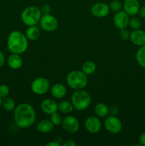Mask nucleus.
<instances>
[{"label":"nucleus","mask_w":145,"mask_h":146,"mask_svg":"<svg viewBox=\"0 0 145 146\" xmlns=\"http://www.w3.org/2000/svg\"><path fill=\"white\" fill-rule=\"evenodd\" d=\"M136 60L138 64L145 68V45L139 47L136 53Z\"/></svg>","instance_id":"23"},{"label":"nucleus","mask_w":145,"mask_h":146,"mask_svg":"<svg viewBox=\"0 0 145 146\" xmlns=\"http://www.w3.org/2000/svg\"><path fill=\"white\" fill-rule=\"evenodd\" d=\"M5 61H6L5 56H4V54L0 51V68L4 66V63H5Z\"/></svg>","instance_id":"35"},{"label":"nucleus","mask_w":145,"mask_h":146,"mask_svg":"<svg viewBox=\"0 0 145 146\" xmlns=\"http://www.w3.org/2000/svg\"><path fill=\"white\" fill-rule=\"evenodd\" d=\"M28 38L20 31H13L7 38V48L11 54H22L28 48Z\"/></svg>","instance_id":"2"},{"label":"nucleus","mask_w":145,"mask_h":146,"mask_svg":"<svg viewBox=\"0 0 145 146\" xmlns=\"http://www.w3.org/2000/svg\"><path fill=\"white\" fill-rule=\"evenodd\" d=\"M51 122L53 123V124L54 125V126H58V125H61L62 123V117H61V114L59 113H58V111L54 113L51 114Z\"/></svg>","instance_id":"26"},{"label":"nucleus","mask_w":145,"mask_h":146,"mask_svg":"<svg viewBox=\"0 0 145 146\" xmlns=\"http://www.w3.org/2000/svg\"><path fill=\"white\" fill-rule=\"evenodd\" d=\"M129 26L133 30H136L141 28L142 24H141V21L139 19L136 18V17H132V18L129 19Z\"/></svg>","instance_id":"27"},{"label":"nucleus","mask_w":145,"mask_h":146,"mask_svg":"<svg viewBox=\"0 0 145 146\" xmlns=\"http://www.w3.org/2000/svg\"><path fill=\"white\" fill-rule=\"evenodd\" d=\"M66 82L68 86L73 90L83 89L88 84V77L82 71L75 70L68 74Z\"/></svg>","instance_id":"4"},{"label":"nucleus","mask_w":145,"mask_h":146,"mask_svg":"<svg viewBox=\"0 0 145 146\" xmlns=\"http://www.w3.org/2000/svg\"><path fill=\"white\" fill-rule=\"evenodd\" d=\"M1 106L4 108L5 111L10 112L15 109L16 104L13 98L7 96L2 98V106Z\"/></svg>","instance_id":"24"},{"label":"nucleus","mask_w":145,"mask_h":146,"mask_svg":"<svg viewBox=\"0 0 145 146\" xmlns=\"http://www.w3.org/2000/svg\"><path fill=\"white\" fill-rule=\"evenodd\" d=\"M63 128L65 132L71 134L76 133L80 129V123L73 115H67L62 121Z\"/></svg>","instance_id":"9"},{"label":"nucleus","mask_w":145,"mask_h":146,"mask_svg":"<svg viewBox=\"0 0 145 146\" xmlns=\"http://www.w3.org/2000/svg\"><path fill=\"white\" fill-rule=\"evenodd\" d=\"M95 115L99 118H105L109 113V108L107 106L102 103H100L95 106L94 108Z\"/></svg>","instance_id":"19"},{"label":"nucleus","mask_w":145,"mask_h":146,"mask_svg":"<svg viewBox=\"0 0 145 146\" xmlns=\"http://www.w3.org/2000/svg\"><path fill=\"white\" fill-rule=\"evenodd\" d=\"M122 4H123L124 11L129 17H134L139 12L140 8L139 0H124Z\"/></svg>","instance_id":"13"},{"label":"nucleus","mask_w":145,"mask_h":146,"mask_svg":"<svg viewBox=\"0 0 145 146\" xmlns=\"http://www.w3.org/2000/svg\"><path fill=\"white\" fill-rule=\"evenodd\" d=\"M104 126L106 131L112 134H117L122 129V123L116 115H107L104 122Z\"/></svg>","instance_id":"7"},{"label":"nucleus","mask_w":145,"mask_h":146,"mask_svg":"<svg viewBox=\"0 0 145 146\" xmlns=\"http://www.w3.org/2000/svg\"><path fill=\"white\" fill-rule=\"evenodd\" d=\"M1 106H2V98L0 97V108L1 107Z\"/></svg>","instance_id":"37"},{"label":"nucleus","mask_w":145,"mask_h":146,"mask_svg":"<svg viewBox=\"0 0 145 146\" xmlns=\"http://www.w3.org/2000/svg\"><path fill=\"white\" fill-rule=\"evenodd\" d=\"M42 14L40 8L36 6H29L24 9L21 14V21L28 27L35 26L40 21Z\"/></svg>","instance_id":"5"},{"label":"nucleus","mask_w":145,"mask_h":146,"mask_svg":"<svg viewBox=\"0 0 145 146\" xmlns=\"http://www.w3.org/2000/svg\"><path fill=\"white\" fill-rule=\"evenodd\" d=\"M129 40L131 42L137 46H142L145 45V31L139 29L134 30L130 33Z\"/></svg>","instance_id":"15"},{"label":"nucleus","mask_w":145,"mask_h":146,"mask_svg":"<svg viewBox=\"0 0 145 146\" xmlns=\"http://www.w3.org/2000/svg\"><path fill=\"white\" fill-rule=\"evenodd\" d=\"M9 67L13 70H17L22 66L23 60L20 54H11L7 58Z\"/></svg>","instance_id":"16"},{"label":"nucleus","mask_w":145,"mask_h":146,"mask_svg":"<svg viewBox=\"0 0 145 146\" xmlns=\"http://www.w3.org/2000/svg\"><path fill=\"white\" fill-rule=\"evenodd\" d=\"M26 36L27 37L28 40L30 41H36L38 39L40 36V30L39 29L35 26H31L27 28L25 33Z\"/></svg>","instance_id":"20"},{"label":"nucleus","mask_w":145,"mask_h":146,"mask_svg":"<svg viewBox=\"0 0 145 146\" xmlns=\"http://www.w3.org/2000/svg\"><path fill=\"white\" fill-rule=\"evenodd\" d=\"M138 14H139V17H142V18L143 19H145V5L142 6V7H141L140 8H139Z\"/></svg>","instance_id":"33"},{"label":"nucleus","mask_w":145,"mask_h":146,"mask_svg":"<svg viewBox=\"0 0 145 146\" xmlns=\"http://www.w3.org/2000/svg\"><path fill=\"white\" fill-rule=\"evenodd\" d=\"M109 7L110 10H112L115 12L121 11L123 8V4L119 0H113L111 1L109 4Z\"/></svg>","instance_id":"25"},{"label":"nucleus","mask_w":145,"mask_h":146,"mask_svg":"<svg viewBox=\"0 0 145 146\" xmlns=\"http://www.w3.org/2000/svg\"><path fill=\"white\" fill-rule=\"evenodd\" d=\"M85 126L87 131L92 134L98 133L102 128V123L99 117L96 115H91L85 120Z\"/></svg>","instance_id":"10"},{"label":"nucleus","mask_w":145,"mask_h":146,"mask_svg":"<svg viewBox=\"0 0 145 146\" xmlns=\"http://www.w3.org/2000/svg\"><path fill=\"white\" fill-rule=\"evenodd\" d=\"M129 36H130V32L127 29V28L120 30L119 37H120L121 39L123 40V41H127V40L129 39Z\"/></svg>","instance_id":"29"},{"label":"nucleus","mask_w":145,"mask_h":146,"mask_svg":"<svg viewBox=\"0 0 145 146\" xmlns=\"http://www.w3.org/2000/svg\"><path fill=\"white\" fill-rule=\"evenodd\" d=\"M41 111L47 115H51L58 111V104L51 98L44 99L41 104Z\"/></svg>","instance_id":"14"},{"label":"nucleus","mask_w":145,"mask_h":146,"mask_svg":"<svg viewBox=\"0 0 145 146\" xmlns=\"http://www.w3.org/2000/svg\"><path fill=\"white\" fill-rule=\"evenodd\" d=\"M40 10H41L42 15H44V14H48L51 12V7L48 4H44L41 5V7H40Z\"/></svg>","instance_id":"30"},{"label":"nucleus","mask_w":145,"mask_h":146,"mask_svg":"<svg viewBox=\"0 0 145 146\" xmlns=\"http://www.w3.org/2000/svg\"><path fill=\"white\" fill-rule=\"evenodd\" d=\"M54 128V125L51 120L45 119L40 121L37 125V131L41 133H48L51 132Z\"/></svg>","instance_id":"18"},{"label":"nucleus","mask_w":145,"mask_h":146,"mask_svg":"<svg viewBox=\"0 0 145 146\" xmlns=\"http://www.w3.org/2000/svg\"><path fill=\"white\" fill-rule=\"evenodd\" d=\"M46 1H48V0H46Z\"/></svg>","instance_id":"38"},{"label":"nucleus","mask_w":145,"mask_h":146,"mask_svg":"<svg viewBox=\"0 0 145 146\" xmlns=\"http://www.w3.org/2000/svg\"><path fill=\"white\" fill-rule=\"evenodd\" d=\"M74 109L72 103L68 101H61L58 104V111L63 114L71 113Z\"/></svg>","instance_id":"21"},{"label":"nucleus","mask_w":145,"mask_h":146,"mask_svg":"<svg viewBox=\"0 0 145 146\" xmlns=\"http://www.w3.org/2000/svg\"><path fill=\"white\" fill-rule=\"evenodd\" d=\"M92 98L88 91L83 89L75 90L71 96V103L76 111L86 110L91 104Z\"/></svg>","instance_id":"3"},{"label":"nucleus","mask_w":145,"mask_h":146,"mask_svg":"<svg viewBox=\"0 0 145 146\" xmlns=\"http://www.w3.org/2000/svg\"><path fill=\"white\" fill-rule=\"evenodd\" d=\"M9 94V88L8 86L5 85V84H1L0 85V97L1 98H5V97L8 96Z\"/></svg>","instance_id":"28"},{"label":"nucleus","mask_w":145,"mask_h":146,"mask_svg":"<svg viewBox=\"0 0 145 146\" xmlns=\"http://www.w3.org/2000/svg\"><path fill=\"white\" fill-rule=\"evenodd\" d=\"M139 143H140V145L145 146V133H142V135L139 136Z\"/></svg>","instance_id":"34"},{"label":"nucleus","mask_w":145,"mask_h":146,"mask_svg":"<svg viewBox=\"0 0 145 146\" xmlns=\"http://www.w3.org/2000/svg\"><path fill=\"white\" fill-rule=\"evenodd\" d=\"M51 95L56 99H61L64 98L67 94L66 87L62 84H55L51 89Z\"/></svg>","instance_id":"17"},{"label":"nucleus","mask_w":145,"mask_h":146,"mask_svg":"<svg viewBox=\"0 0 145 146\" xmlns=\"http://www.w3.org/2000/svg\"><path fill=\"white\" fill-rule=\"evenodd\" d=\"M96 70V64L92 61H87L82 64V71L88 75H92Z\"/></svg>","instance_id":"22"},{"label":"nucleus","mask_w":145,"mask_h":146,"mask_svg":"<svg viewBox=\"0 0 145 146\" xmlns=\"http://www.w3.org/2000/svg\"><path fill=\"white\" fill-rule=\"evenodd\" d=\"M118 111H119V109H118V108L116 106H114L111 107V108H109V113H110L111 115H116L118 113Z\"/></svg>","instance_id":"32"},{"label":"nucleus","mask_w":145,"mask_h":146,"mask_svg":"<svg viewBox=\"0 0 145 146\" xmlns=\"http://www.w3.org/2000/svg\"><path fill=\"white\" fill-rule=\"evenodd\" d=\"M110 9L109 5L105 2H97L91 7V13L98 18H103L109 14Z\"/></svg>","instance_id":"12"},{"label":"nucleus","mask_w":145,"mask_h":146,"mask_svg":"<svg viewBox=\"0 0 145 146\" xmlns=\"http://www.w3.org/2000/svg\"><path fill=\"white\" fill-rule=\"evenodd\" d=\"M39 23L41 29L47 32H53L58 27V21L57 19L50 14L41 16Z\"/></svg>","instance_id":"8"},{"label":"nucleus","mask_w":145,"mask_h":146,"mask_svg":"<svg viewBox=\"0 0 145 146\" xmlns=\"http://www.w3.org/2000/svg\"><path fill=\"white\" fill-rule=\"evenodd\" d=\"M36 112L33 106L26 103L16 106L14 110V120L16 125L21 128H28L35 123Z\"/></svg>","instance_id":"1"},{"label":"nucleus","mask_w":145,"mask_h":146,"mask_svg":"<svg viewBox=\"0 0 145 146\" xmlns=\"http://www.w3.org/2000/svg\"><path fill=\"white\" fill-rule=\"evenodd\" d=\"M63 146H76V143L72 140H66L62 144Z\"/></svg>","instance_id":"31"},{"label":"nucleus","mask_w":145,"mask_h":146,"mask_svg":"<svg viewBox=\"0 0 145 146\" xmlns=\"http://www.w3.org/2000/svg\"><path fill=\"white\" fill-rule=\"evenodd\" d=\"M31 91L36 95H44L46 94L50 88V83L47 78L38 77L34 79L31 85Z\"/></svg>","instance_id":"6"},{"label":"nucleus","mask_w":145,"mask_h":146,"mask_svg":"<svg viewBox=\"0 0 145 146\" xmlns=\"http://www.w3.org/2000/svg\"><path fill=\"white\" fill-rule=\"evenodd\" d=\"M46 146H60L61 144L59 143H58L57 141H51V142L48 143L45 145Z\"/></svg>","instance_id":"36"},{"label":"nucleus","mask_w":145,"mask_h":146,"mask_svg":"<svg viewBox=\"0 0 145 146\" xmlns=\"http://www.w3.org/2000/svg\"><path fill=\"white\" fill-rule=\"evenodd\" d=\"M129 16L125 11H117L115 13L113 18V22L115 27L118 29L121 30L126 29L129 26Z\"/></svg>","instance_id":"11"}]
</instances>
